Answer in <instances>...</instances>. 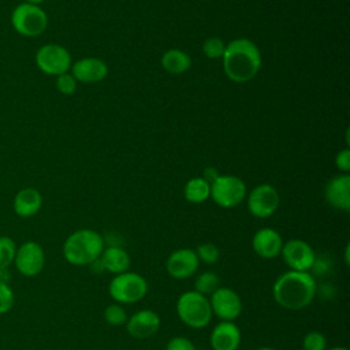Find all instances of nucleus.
<instances>
[{
    "label": "nucleus",
    "mask_w": 350,
    "mask_h": 350,
    "mask_svg": "<svg viewBox=\"0 0 350 350\" xmlns=\"http://www.w3.org/2000/svg\"><path fill=\"white\" fill-rule=\"evenodd\" d=\"M223 70L228 79L245 83L253 79L261 67V52L249 38H234L226 44L223 53Z\"/></svg>",
    "instance_id": "1"
},
{
    "label": "nucleus",
    "mask_w": 350,
    "mask_h": 350,
    "mask_svg": "<svg viewBox=\"0 0 350 350\" xmlns=\"http://www.w3.org/2000/svg\"><path fill=\"white\" fill-rule=\"evenodd\" d=\"M316 280L309 272L287 271L272 286V295L278 305L288 310H301L310 305L316 295Z\"/></svg>",
    "instance_id": "2"
},
{
    "label": "nucleus",
    "mask_w": 350,
    "mask_h": 350,
    "mask_svg": "<svg viewBox=\"0 0 350 350\" xmlns=\"http://www.w3.org/2000/svg\"><path fill=\"white\" fill-rule=\"evenodd\" d=\"M104 250L103 237L90 228L77 230L67 237L63 245V256L71 265H90L100 258Z\"/></svg>",
    "instance_id": "3"
},
{
    "label": "nucleus",
    "mask_w": 350,
    "mask_h": 350,
    "mask_svg": "<svg viewBox=\"0 0 350 350\" xmlns=\"http://www.w3.org/2000/svg\"><path fill=\"white\" fill-rule=\"evenodd\" d=\"M176 313L182 323L190 328H204L212 320V309L209 299L194 291H185L179 295L176 302Z\"/></svg>",
    "instance_id": "4"
},
{
    "label": "nucleus",
    "mask_w": 350,
    "mask_h": 350,
    "mask_svg": "<svg viewBox=\"0 0 350 350\" xmlns=\"http://www.w3.org/2000/svg\"><path fill=\"white\" fill-rule=\"evenodd\" d=\"M10 21L12 29L27 38L42 34L48 26L46 12L40 5L29 4L26 1L18 4L12 10Z\"/></svg>",
    "instance_id": "5"
},
{
    "label": "nucleus",
    "mask_w": 350,
    "mask_h": 350,
    "mask_svg": "<svg viewBox=\"0 0 350 350\" xmlns=\"http://www.w3.org/2000/svg\"><path fill=\"white\" fill-rule=\"evenodd\" d=\"M108 291L111 298L119 304H134L146 295L148 282L139 273L126 271L112 278Z\"/></svg>",
    "instance_id": "6"
},
{
    "label": "nucleus",
    "mask_w": 350,
    "mask_h": 350,
    "mask_svg": "<svg viewBox=\"0 0 350 350\" xmlns=\"http://www.w3.org/2000/svg\"><path fill=\"white\" fill-rule=\"evenodd\" d=\"M211 197L221 208H234L246 197V185L239 176L217 175L211 182Z\"/></svg>",
    "instance_id": "7"
},
{
    "label": "nucleus",
    "mask_w": 350,
    "mask_h": 350,
    "mask_svg": "<svg viewBox=\"0 0 350 350\" xmlns=\"http://www.w3.org/2000/svg\"><path fill=\"white\" fill-rule=\"evenodd\" d=\"M34 60L40 71L52 77L68 72L72 64L70 52L60 44H45L40 46Z\"/></svg>",
    "instance_id": "8"
},
{
    "label": "nucleus",
    "mask_w": 350,
    "mask_h": 350,
    "mask_svg": "<svg viewBox=\"0 0 350 350\" xmlns=\"http://www.w3.org/2000/svg\"><path fill=\"white\" fill-rule=\"evenodd\" d=\"M279 193L268 183L256 186L247 196V209L258 219H267L272 216L279 206Z\"/></svg>",
    "instance_id": "9"
},
{
    "label": "nucleus",
    "mask_w": 350,
    "mask_h": 350,
    "mask_svg": "<svg viewBox=\"0 0 350 350\" xmlns=\"http://www.w3.org/2000/svg\"><path fill=\"white\" fill-rule=\"evenodd\" d=\"M14 264L18 272L23 276L33 278L38 275L45 264V253L41 245L34 241L23 242L15 253Z\"/></svg>",
    "instance_id": "10"
},
{
    "label": "nucleus",
    "mask_w": 350,
    "mask_h": 350,
    "mask_svg": "<svg viewBox=\"0 0 350 350\" xmlns=\"http://www.w3.org/2000/svg\"><path fill=\"white\" fill-rule=\"evenodd\" d=\"M280 254L291 271L308 272L316 261L314 250L302 239H290L283 243Z\"/></svg>",
    "instance_id": "11"
},
{
    "label": "nucleus",
    "mask_w": 350,
    "mask_h": 350,
    "mask_svg": "<svg viewBox=\"0 0 350 350\" xmlns=\"http://www.w3.org/2000/svg\"><path fill=\"white\" fill-rule=\"evenodd\" d=\"M211 309L212 314H216L221 321H234L242 312V302L239 295L228 288L219 287L211 294Z\"/></svg>",
    "instance_id": "12"
},
{
    "label": "nucleus",
    "mask_w": 350,
    "mask_h": 350,
    "mask_svg": "<svg viewBox=\"0 0 350 350\" xmlns=\"http://www.w3.org/2000/svg\"><path fill=\"white\" fill-rule=\"evenodd\" d=\"M200 260L193 249L183 247L174 250L165 262L167 272L175 279H186L196 273L198 269Z\"/></svg>",
    "instance_id": "13"
},
{
    "label": "nucleus",
    "mask_w": 350,
    "mask_h": 350,
    "mask_svg": "<svg viewBox=\"0 0 350 350\" xmlns=\"http://www.w3.org/2000/svg\"><path fill=\"white\" fill-rule=\"evenodd\" d=\"M160 328V317L150 309L135 312L126 321L127 332L135 339H146L153 336Z\"/></svg>",
    "instance_id": "14"
},
{
    "label": "nucleus",
    "mask_w": 350,
    "mask_h": 350,
    "mask_svg": "<svg viewBox=\"0 0 350 350\" xmlns=\"http://www.w3.org/2000/svg\"><path fill=\"white\" fill-rule=\"evenodd\" d=\"M70 71L77 82L96 83L107 77L108 66L98 57H82L71 64Z\"/></svg>",
    "instance_id": "15"
},
{
    "label": "nucleus",
    "mask_w": 350,
    "mask_h": 350,
    "mask_svg": "<svg viewBox=\"0 0 350 350\" xmlns=\"http://www.w3.org/2000/svg\"><path fill=\"white\" fill-rule=\"evenodd\" d=\"M325 201L335 209H350V175L340 174L328 180L324 189Z\"/></svg>",
    "instance_id": "16"
},
{
    "label": "nucleus",
    "mask_w": 350,
    "mask_h": 350,
    "mask_svg": "<svg viewBox=\"0 0 350 350\" xmlns=\"http://www.w3.org/2000/svg\"><path fill=\"white\" fill-rule=\"evenodd\" d=\"M253 250L262 258H273L280 254L283 247V239L280 234L271 228L264 227L256 231L252 239Z\"/></svg>",
    "instance_id": "17"
},
{
    "label": "nucleus",
    "mask_w": 350,
    "mask_h": 350,
    "mask_svg": "<svg viewBox=\"0 0 350 350\" xmlns=\"http://www.w3.org/2000/svg\"><path fill=\"white\" fill-rule=\"evenodd\" d=\"M239 345L241 331L234 321H220L211 332L213 350H238Z\"/></svg>",
    "instance_id": "18"
},
{
    "label": "nucleus",
    "mask_w": 350,
    "mask_h": 350,
    "mask_svg": "<svg viewBox=\"0 0 350 350\" xmlns=\"http://www.w3.org/2000/svg\"><path fill=\"white\" fill-rule=\"evenodd\" d=\"M42 205V196L41 193L34 187H23L21 189L12 202L14 212L19 217H31L34 216Z\"/></svg>",
    "instance_id": "19"
},
{
    "label": "nucleus",
    "mask_w": 350,
    "mask_h": 350,
    "mask_svg": "<svg viewBox=\"0 0 350 350\" xmlns=\"http://www.w3.org/2000/svg\"><path fill=\"white\" fill-rule=\"evenodd\" d=\"M98 260L104 271H108L115 275L129 271V267H130V256L120 246H109L104 249Z\"/></svg>",
    "instance_id": "20"
},
{
    "label": "nucleus",
    "mask_w": 350,
    "mask_h": 350,
    "mask_svg": "<svg viewBox=\"0 0 350 350\" xmlns=\"http://www.w3.org/2000/svg\"><path fill=\"white\" fill-rule=\"evenodd\" d=\"M161 66L167 72L179 75L191 67V57L180 49L171 48L163 53Z\"/></svg>",
    "instance_id": "21"
},
{
    "label": "nucleus",
    "mask_w": 350,
    "mask_h": 350,
    "mask_svg": "<svg viewBox=\"0 0 350 350\" xmlns=\"http://www.w3.org/2000/svg\"><path fill=\"white\" fill-rule=\"evenodd\" d=\"M211 197V183L202 176L187 180L185 186V198L191 204H201Z\"/></svg>",
    "instance_id": "22"
},
{
    "label": "nucleus",
    "mask_w": 350,
    "mask_h": 350,
    "mask_svg": "<svg viewBox=\"0 0 350 350\" xmlns=\"http://www.w3.org/2000/svg\"><path fill=\"white\" fill-rule=\"evenodd\" d=\"M219 283H220L219 276L212 271H206V272L200 273L196 278L194 291L206 297V295H211L216 288H219Z\"/></svg>",
    "instance_id": "23"
},
{
    "label": "nucleus",
    "mask_w": 350,
    "mask_h": 350,
    "mask_svg": "<svg viewBox=\"0 0 350 350\" xmlns=\"http://www.w3.org/2000/svg\"><path fill=\"white\" fill-rule=\"evenodd\" d=\"M16 245L12 238L1 235L0 237V272H4L15 258Z\"/></svg>",
    "instance_id": "24"
},
{
    "label": "nucleus",
    "mask_w": 350,
    "mask_h": 350,
    "mask_svg": "<svg viewBox=\"0 0 350 350\" xmlns=\"http://www.w3.org/2000/svg\"><path fill=\"white\" fill-rule=\"evenodd\" d=\"M198 260L202 261L204 264H215L219 257H220V252H219V247L211 242H205V243H201L197 246V249L194 250Z\"/></svg>",
    "instance_id": "25"
},
{
    "label": "nucleus",
    "mask_w": 350,
    "mask_h": 350,
    "mask_svg": "<svg viewBox=\"0 0 350 350\" xmlns=\"http://www.w3.org/2000/svg\"><path fill=\"white\" fill-rule=\"evenodd\" d=\"M104 319L111 325H122L127 321L129 317L123 306H120V304H112L105 308Z\"/></svg>",
    "instance_id": "26"
},
{
    "label": "nucleus",
    "mask_w": 350,
    "mask_h": 350,
    "mask_svg": "<svg viewBox=\"0 0 350 350\" xmlns=\"http://www.w3.org/2000/svg\"><path fill=\"white\" fill-rule=\"evenodd\" d=\"M224 49H226V44L223 42V40L217 37H209L202 44V52L209 59L223 57Z\"/></svg>",
    "instance_id": "27"
},
{
    "label": "nucleus",
    "mask_w": 350,
    "mask_h": 350,
    "mask_svg": "<svg viewBox=\"0 0 350 350\" xmlns=\"http://www.w3.org/2000/svg\"><path fill=\"white\" fill-rule=\"evenodd\" d=\"M302 349L304 350H325L327 349V339L321 332L310 331L304 336Z\"/></svg>",
    "instance_id": "28"
},
{
    "label": "nucleus",
    "mask_w": 350,
    "mask_h": 350,
    "mask_svg": "<svg viewBox=\"0 0 350 350\" xmlns=\"http://www.w3.org/2000/svg\"><path fill=\"white\" fill-rule=\"evenodd\" d=\"M15 302V295L12 288L5 280H0V314L7 313L12 309Z\"/></svg>",
    "instance_id": "29"
},
{
    "label": "nucleus",
    "mask_w": 350,
    "mask_h": 350,
    "mask_svg": "<svg viewBox=\"0 0 350 350\" xmlns=\"http://www.w3.org/2000/svg\"><path fill=\"white\" fill-rule=\"evenodd\" d=\"M77 79L72 77L71 72H64L59 77H56V89L64 94V96H71L77 90Z\"/></svg>",
    "instance_id": "30"
},
{
    "label": "nucleus",
    "mask_w": 350,
    "mask_h": 350,
    "mask_svg": "<svg viewBox=\"0 0 350 350\" xmlns=\"http://www.w3.org/2000/svg\"><path fill=\"white\" fill-rule=\"evenodd\" d=\"M165 350H198L196 345L185 336H174L168 340Z\"/></svg>",
    "instance_id": "31"
},
{
    "label": "nucleus",
    "mask_w": 350,
    "mask_h": 350,
    "mask_svg": "<svg viewBox=\"0 0 350 350\" xmlns=\"http://www.w3.org/2000/svg\"><path fill=\"white\" fill-rule=\"evenodd\" d=\"M335 165L343 172V174H349L350 171V149L345 148L342 149L336 157H335Z\"/></svg>",
    "instance_id": "32"
},
{
    "label": "nucleus",
    "mask_w": 350,
    "mask_h": 350,
    "mask_svg": "<svg viewBox=\"0 0 350 350\" xmlns=\"http://www.w3.org/2000/svg\"><path fill=\"white\" fill-rule=\"evenodd\" d=\"M217 175H219V172H217L215 168L209 167V168H205V172H204V176H202V178L211 183Z\"/></svg>",
    "instance_id": "33"
},
{
    "label": "nucleus",
    "mask_w": 350,
    "mask_h": 350,
    "mask_svg": "<svg viewBox=\"0 0 350 350\" xmlns=\"http://www.w3.org/2000/svg\"><path fill=\"white\" fill-rule=\"evenodd\" d=\"M349 253H350V246H349V245H346V249H345V262H346V265H349V264H350Z\"/></svg>",
    "instance_id": "34"
},
{
    "label": "nucleus",
    "mask_w": 350,
    "mask_h": 350,
    "mask_svg": "<svg viewBox=\"0 0 350 350\" xmlns=\"http://www.w3.org/2000/svg\"><path fill=\"white\" fill-rule=\"evenodd\" d=\"M26 3H29V4H34V5H40V4H42L45 0H25Z\"/></svg>",
    "instance_id": "35"
},
{
    "label": "nucleus",
    "mask_w": 350,
    "mask_h": 350,
    "mask_svg": "<svg viewBox=\"0 0 350 350\" xmlns=\"http://www.w3.org/2000/svg\"><path fill=\"white\" fill-rule=\"evenodd\" d=\"M325 350H347V347H343V346H335V347L325 349Z\"/></svg>",
    "instance_id": "36"
},
{
    "label": "nucleus",
    "mask_w": 350,
    "mask_h": 350,
    "mask_svg": "<svg viewBox=\"0 0 350 350\" xmlns=\"http://www.w3.org/2000/svg\"><path fill=\"white\" fill-rule=\"evenodd\" d=\"M256 350H276L275 347H268V346H264V347H258Z\"/></svg>",
    "instance_id": "37"
}]
</instances>
